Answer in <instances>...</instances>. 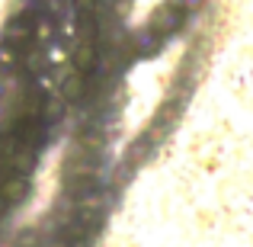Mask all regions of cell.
<instances>
[{"instance_id": "8", "label": "cell", "mask_w": 253, "mask_h": 247, "mask_svg": "<svg viewBox=\"0 0 253 247\" xmlns=\"http://www.w3.org/2000/svg\"><path fill=\"white\" fill-rule=\"evenodd\" d=\"M23 68V55H19L16 49H10L6 42H0V71H6V74H13V71Z\"/></svg>"}, {"instance_id": "9", "label": "cell", "mask_w": 253, "mask_h": 247, "mask_svg": "<svg viewBox=\"0 0 253 247\" xmlns=\"http://www.w3.org/2000/svg\"><path fill=\"white\" fill-rule=\"evenodd\" d=\"M6 209H10V202H6V199H3V196H0V218H3V215H6Z\"/></svg>"}, {"instance_id": "4", "label": "cell", "mask_w": 253, "mask_h": 247, "mask_svg": "<svg viewBox=\"0 0 253 247\" xmlns=\"http://www.w3.org/2000/svg\"><path fill=\"white\" fill-rule=\"evenodd\" d=\"M64 116H68V103L61 99V93H58V90H55V93L45 90V97H42V112H39V119H42V122L51 129V125H58Z\"/></svg>"}, {"instance_id": "7", "label": "cell", "mask_w": 253, "mask_h": 247, "mask_svg": "<svg viewBox=\"0 0 253 247\" xmlns=\"http://www.w3.org/2000/svg\"><path fill=\"white\" fill-rule=\"evenodd\" d=\"M131 49H135V58L154 55V51L161 49V39H157L154 29H148V26H144L141 32H131Z\"/></svg>"}, {"instance_id": "6", "label": "cell", "mask_w": 253, "mask_h": 247, "mask_svg": "<svg viewBox=\"0 0 253 247\" xmlns=\"http://www.w3.org/2000/svg\"><path fill=\"white\" fill-rule=\"evenodd\" d=\"M36 161H39V151H36V148H26V145H19V148L10 154L6 167H10L13 173H19V177H32V170H36Z\"/></svg>"}, {"instance_id": "5", "label": "cell", "mask_w": 253, "mask_h": 247, "mask_svg": "<svg viewBox=\"0 0 253 247\" xmlns=\"http://www.w3.org/2000/svg\"><path fill=\"white\" fill-rule=\"evenodd\" d=\"M0 196H3L10 205L26 202V199L32 196V177H19V173H13V177L0 186Z\"/></svg>"}, {"instance_id": "1", "label": "cell", "mask_w": 253, "mask_h": 247, "mask_svg": "<svg viewBox=\"0 0 253 247\" xmlns=\"http://www.w3.org/2000/svg\"><path fill=\"white\" fill-rule=\"evenodd\" d=\"M58 93H61V99L64 103H84L86 97H90V77L86 74H81V71H74L68 64L64 68V74L58 77Z\"/></svg>"}, {"instance_id": "2", "label": "cell", "mask_w": 253, "mask_h": 247, "mask_svg": "<svg viewBox=\"0 0 253 247\" xmlns=\"http://www.w3.org/2000/svg\"><path fill=\"white\" fill-rule=\"evenodd\" d=\"M179 26H183V6H176V3H161L154 13H151V19H148V29H154L157 36H170V32H176Z\"/></svg>"}, {"instance_id": "3", "label": "cell", "mask_w": 253, "mask_h": 247, "mask_svg": "<svg viewBox=\"0 0 253 247\" xmlns=\"http://www.w3.org/2000/svg\"><path fill=\"white\" fill-rule=\"evenodd\" d=\"M99 61H103V45H86V42H77L71 49V68L81 71V74H96L99 71Z\"/></svg>"}]
</instances>
